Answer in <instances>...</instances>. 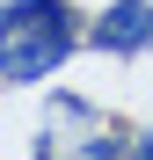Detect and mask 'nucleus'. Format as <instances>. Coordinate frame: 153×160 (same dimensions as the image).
<instances>
[{
    "label": "nucleus",
    "mask_w": 153,
    "mask_h": 160,
    "mask_svg": "<svg viewBox=\"0 0 153 160\" xmlns=\"http://www.w3.org/2000/svg\"><path fill=\"white\" fill-rule=\"evenodd\" d=\"M73 51H88L73 0H0V88H44Z\"/></svg>",
    "instance_id": "f257e3e1"
},
{
    "label": "nucleus",
    "mask_w": 153,
    "mask_h": 160,
    "mask_svg": "<svg viewBox=\"0 0 153 160\" xmlns=\"http://www.w3.org/2000/svg\"><path fill=\"white\" fill-rule=\"evenodd\" d=\"M88 51H102V58H146L153 51V0H110L88 22Z\"/></svg>",
    "instance_id": "f03ea898"
},
{
    "label": "nucleus",
    "mask_w": 153,
    "mask_h": 160,
    "mask_svg": "<svg viewBox=\"0 0 153 160\" xmlns=\"http://www.w3.org/2000/svg\"><path fill=\"white\" fill-rule=\"evenodd\" d=\"M131 160H153V124L139 131V146H131Z\"/></svg>",
    "instance_id": "7ed1b4c3"
}]
</instances>
